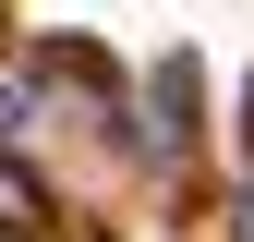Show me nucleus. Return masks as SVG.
I'll return each mask as SVG.
<instances>
[{"label":"nucleus","mask_w":254,"mask_h":242,"mask_svg":"<svg viewBox=\"0 0 254 242\" xmlns=\"http://www.w3.org/2000/svg\"><path fill=\"white\" fill-rule=\"evenodd\" d=\"M37 230H49V194H37V170L0 145V242H37Z\"/></svg>","instance_id":"obj_1"},{"label":"nucleus","mask_w":254,"mask_h":242,"mask_svg":"<svg viewBox=\"0 0 254 242\" xmlns=\"http://www.w3.org/2000/svg\"><path fill=\"white\" fill-rule=\"evenodd\" d=\"M182 97H194V73L170 60V73H157V121H145V158H182Z\"/></svg>","instance_id":"obj_2"},{"label":"nucleus","mask_w":254,"mask_h":242,"mask_svg":"<svg viewBox=\"0 0 254 242\" xmlns=\"http://www.w3.org/2000/svg\"><path fill=\"white\" fill-rule=\"evenodd\" d=\"M230 242H254V182H242V218H230Z\"/></svg>","instance_id":"obj_3"}]
</instances>
